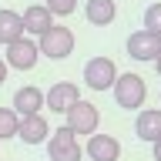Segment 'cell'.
Instances as JSON below:
<instances>
[{
	"label": "cell",
	"mask_w": 161,
	"mask_h": 161,
	"mask_svg": "<svg viewBox=\"0 0 161 161\" xmlns=\"http://www.w3.org/2000/svg\"><path fill=\"white\" fill-rule=\"evenodd\" d=\"M20 20H24V34H34V37H40L47 27H54V14H50L44 3H30V7L20 14Z\"/></svg>",
	"instance_id": "cell-11"
},
{
	"label": "cell",
	"mask_w": 161,
	"mask_h": 161,
	"mask_svg": "<svg viewBox=\"0 0 161 161\" xmlns=\"http://www.w3.org/2000/svg\"><path fill=\"white\" fill-rule=\"evenodd\" d=\"M10 108L17 111L20 118H27V114H40V108H44V91L34 87V84L20 87L17 94H14V104H10Z\"/></svg>",
	"instance_id": "cell-13"
},
{
	"label": "cell",
	"mask_w": 161,
	"mask_h": 161,
	"mask_svg": "<svg viewBox=\"0 0 161 161\" xmlns=\"http://www.w3.org/2000/svg\"><path fill=\"white\" fill-rule=\"evenodd\" d=\"M20 37H27L20 14L17 10H0V44L7 47V44H14V40H20Z\"/></svg>",
	"instance_id": "cell-15"
},
{
	"label": "cell",
	"mask_w": 161,
	"mask_h": 161,
	"mask_svg": "<svg viewBox=\"0 0 161 161\" xmlns=\"http://www.w3.org/2000/svg\"><path fill=\"white\" fill-rule=\"evenodd\" d=\"M111 91H114L118 108H124V111H138L144 104V97H148V84H144L141 74H118Z\"/></svg>",
	"instance_id": "cell-2"
},
{
	"label": "cell",
	"mask_w": 161,
	"mask_h": 161,
	"mask_svg": "<svg viewBox=\"0 0 161 161\" xmlns=\"http://www.w3.org/2000/svg\"><path fill=\"white\" fill-rule=\"evenodd\" d=\"M161 54V37H154L151 30H134L128 37V57L134 60H144V64H154V57Z\"/></svg>",
	"instance_id": "cell-7"
},
{
	"label": "cell",
	"mask_w": 161,
	"mask_h": 161,
	"mask_svg": "<svg viewBox=\"0 0 161 161\" xmlns=\"http://www.w3.org/2000/svg\"><path fill=\"white\" fill-rule=\"evenodd\" d=\"M144 30H151L154 37H161V3H151L144 10Z\"/></svg>",
	"instance_id": "cell-17"
},
{
	"label": "cell",
	"mask_w": 161,
	"mask_h": 161,
	"mask_svg": "<svg viewBox=\"0 0 161 161\" xmlns=\"http://www.w3.org/2000/svg\"><path fill=\"white\" fill-rule=\"evenodd\" d=\"M7 70H10V67H7V60H0V84L7 80Z\"/></svg>",
	"instance_id": "cell-20"
},
{
	"label": "cell",
	"mask_w": 161,
	"mask_h": 161,
	"mask_svg": "<svg viewBox=\"0 0 161 161\" xmlns=\"http://www.w3.org/2000/svg\"><path fill=\"white\" fill-rule=\"evenodd\" d=\"M17 138L24 144H44L50 138V128H47V118L44 114H27L20 118V128H17Z\"/></svg>",
	"instance_id": "cell-10"
},
{
	"label": "cell",
	"mask_w": 161,
	"mask_h": 161,
	"mask_svg": "<svg viewBox=\"0 0 161 161\" xmlns=\"http://www.w3.org/2000/svg\"><path fill=\"white\" fill-rule=\"evenodd\" d=\"M151 148H154V161H161V138H158V141H151Z\"/></svg>",
	"instance_id": "cell-19"
},
{
	"label": "cell",
	"mask_w": 161,
	"mask_h": 161,
	"mask_svg": "<svg viewBox=\"0 0 161 161\" xmlns=\"http://www.w3.org/2000/svg\"><path fill=\"white\" fill-rule=\"evenodd\" d=\"M17 128H20V114L14 108H0V141L17 138Z\"/></svg>",
	"instance_id": "cell-16"
},
{
	"label": "cell",
	"mask_w": 161,
	"mask_h": 161,
	"mask_svg": "<svg viewBox=\"0 0 161 161\" xmlns=\"http://www.w3.org/2000/svg\"><path fill=\"white\" fill-rule=\"evenodd\" d=\"M84 154L91 161H118L121 158V141L114 134H91Z\"/></svg>",
	"instance_id": "cell-9"
},
{
	"label": "cell",
	"mask_w": 161,
	"mask_h": 161,
	"mask_svg": "<svg viewBox=\"0 0 161 161\" xmlns=\"http://www.w3.org/2000/svg\"><path fill=\"white\" fill-rule=\"evenodd\" d=\"M84 17L94 24V27H108L118 17V3L114 0H87L84 3Z\"/></svg>",
	"instance_id": "cell-14"
},
{
	"label": "cell",
	"mask_w": 161,
	"mask_h": 161,
	"mask_svg": "<svg viewBox=\"0 0 161 161\" xmlns=\"http://www.w3.org/2000/svg\"><path fill=\"white\" fill-rule=\"evenodd\" d=\"M64 118H67V128L74 134H97V124H101V111L91 104V101H77V104H70L64 111Z\"/></svg>",
	"instance_id": "cell-4"
},
{
	"label": "cell",
	"mask_w": 161,
	"mask_h": 161,
	"mask_svg": "<svg viewBox=\"0 0 161 161\" xmlns=\"http://www.w3.org/2000/svg\"><path fill=\"white\" fill-rule=\"evenodd\" d=\"M44 7H47L54 17H70V14L77 10V0H47Z\"/></svg>",
	"instance_id": "cell-18"
},
{
	"label": "cell",
	"mask_w": 161,
	"mask_h": 161,
	"mask_svg": "<svg viewBox=\"0 0 161 161\" xmlns=\"http://www.w3.org/2000/svg\"><path fill=\"white\" fill-rule=\"evenodd\" d=\"M80 101V91L74 80H57V84H50L47 94H44V108L57 111V114H64V111L70 108V104H77Z\"/></svg>",
	"instance_id": "cell-8"
},
{
	"label": "cell",
	"mask_w": 161,
	"mask_h": 161,
	"mask_svg": "<svg viewBox=\"0 0 161 161\" xmlns=\"http://www.w3.org/2000/svg\"><path fill=\"white\" fill-rule=\"evenodd\" d=\"M118 80V67L111 57H91L84 64V84L91 91H111Z\"/></svg>",
	"instance_id": "cell-5"
},
{
	"label": "cell",
	"mask_w": 161,
	"mask_h": 161,
	"mask_svg": "<svg viewBox=\"0 0 161 161\" xmlns=\"http://www.w3.org/2000/svg\"><path fill=\"white\" fill-rule=\"evenodd\" d=\"M47 154H50V161H80V158H84V148H80L77 134L64 124V128L50 131V138H47Z\"/></svg>",
	"instance_id": "cell-3"
},
{
	"label": "cell",
	"mask_w": 161,
	"mask_h": 161,
	"mask_svg": "<svg viewBox=\"0 0 161 161\" xmlns=\"http://www.w3.org/2000/svg\"><path fill=\"white\" fill-rule=\"evenodd\" d=\"M37 60H40L37 40L20 37V40H14V44H7V67H14V70H34Z\"/></svg>",
	"instance_id": "cell-6"
},
{
	"label": "cell",
	"mask_w": 161,
	"mask_h": 161,
	"mask_svg": "<svg viewBox=\"0 0 161 161\" xmlns=\"http://www.w3.org/2000/svg\"><path fill=\"white\" fill-rule=\"evenodd\" d=\"M154 70H158V74H161V54H158V57H154Z\"/></svg>",
	"instance_id": "cell-21"
},
{
	"label": "cell",
	"mask_w": 161,
	"mask_h": 161,
	"mask_svg": "<svg viewBox=\"0 0 161 161\" xmlns=\"http://www.w3.org/2000/svg\"><path fill=\"white\" fill-rule=\"evenodd\" d=\"M134 134L141 141H158L161 138V108H144L138 111V121H134Z\"/></svg>",
	"instance_id": "cell-12"
},
{
	"label": "cell",
	"mask_w": 161,
	"mask_h": 161,
	"mask_svg": "<svg viewBox=\"0 0 161 161\" xmlns=\"http://www.w3.org/2000/svg\"><path fill=\"white\" fill-rule=\"evenodd\" d=\"M37 50H40V57H50V60L70 57V54H74V30H70V27H60V24L47 27L37 37Z\"/></svg>",
	"instance_id": "cell-1"
}]
</instances>
